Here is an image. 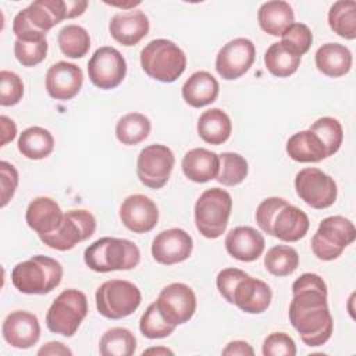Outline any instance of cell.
<instances>
[{"instance_id":"cell-1","label":"cell","mask_w":356,"mask_h":356,"mask_svg":"<svg viewBox=\"0 0 356 356\" xmlns=\"http://www.w3.org/2000/svg\"><path fill=\"white\" fill-rule=\"evenodd\" d=\"M327 285L314 273H305L292 284L289 321L307 346H321L332 335V316L327 302Z\"/></svg>"},{"instance_id":"cell-2","label":"cell","mask_w":356,"mask_h":356,"mask_svg":"<svg viewBox=\"0 0 356 356\" xmlns=\"http://www.w3.org/2000/svg\"><path fill=\"white\" fill-rule=\"evenodd\" d=\"M85 264L96 273L135 268L140 261V250L129 239L103 236L85 249Z\"/></svg>"},{"instance_id":"cell-3","label":"cell","mask_w":356,"mask_h":356,"mask_svg":"<svg viewBox=\"0 0 356 356\" xmlns=\"http://www.w3.org/2000/svg\"><path fill=\"white\" fill-rule=\"evenodd\" d=\"M63 278V266L53 257L36 254L15 264L11 282L22 293L46 295L56 289Z\"/></svg>"},{"instance_id":"cell-4","label":"cell","mask_w":356,"mask_h":356,"mask_svg":"<svg viewBox=\"0 0 356 356\" xmlns=\"http://www.w3.org/2000/svg\"><path fill=\"white\" fill-rule=\"evenodd\" d=\"M63 19H67L65 0H36L17 13L13 32L19 40H42Z\"/></svg>"},{"instance_id":"cell-5","label":"cell","mask_w":356,"mask_h":356,"mask_svg":"<svg viewBox=\"0 0 356 356\" xmlns=\"http://www.w3.org/2000/svg\"><path fill=\"white\" fill-rule=\"evenodd\" d=\"M140 65L147 76L163 83L177 81L186 68L182 49L168 39H154L140 51Z\"/></svg>"},{"instance_id":"cell-6","label":"cell","mask_w":356,"mask_h":356,"mask_svg":"<svg viewBox=\"0 0 356 356\" xmlns=\"http://www.w3.org/2000/svg\"><path fill=\"white\" fill-rule=\"evenodd\" d=\"M232 210L231 195L221 188L206 189L195 203V224L207 239L220 238L228 225Z\"/></svg>"},{"instance_id":"cell-7","label":"cell","mask_w":356,"mask_h":356,"mask_svg":"<svg viewBox=\"0 0 356 356\" xmlns=\"http://www.w3.org/2000/svg\"><path fill=\"white\" fill-rule=\"evenodd\" d=\"M88 314L86 295L78 289H64L46 313L47 328L63 337H72Z\"/></svg>"},{"instance_id":"cell-8","label":"cell","mask_w":356,"mask_h":356,"mask_svg":"<svg viewBox=\"0 0 356 356\" xmlns=\"http://www.w3.org/2000/svg\"><path fill=\"white\" fill-rule=\"evenodd\" d=\"M139 288L127 280L104 281L96 291L97 312L110 320H120L131 316L140 305Z\"/></svg>"},{"instance_id":"cell-9","label":"cell","mask_w":356,"mask_h":356,"mask_svg":"<svg viewBox=\"0 0 356 356\" xmlns=\"http://www.w3.org/2000/svg\"><path fill=\"white\" fill-rule=\"evenodd\" d=\"M356 229L353 222L343 216L325 217L312 238V250L323 261H331L353 243Z\"/></svg>"},{"instance_id":"cell-10","label":"cell","mask_w":356,"mask_h":356,"mask_svg":"<svg viewBox=\"0 0 356 356\" xmlns=\"http://www.w3.org/2000/svg\"><path fill=\"white\" fill-rule=\"evenodd\" d=\"M96 231V218L88 210H70L64 213L61 224L50 234L40 235V241L51 249L65 252L79 242L89 239Z\"/></svg>"},{"instance_id":"cell-11","label":"cell","mask_w":356,"mask_h":356,"mask_svg":"<svg viewBox=\"0 0 356 356\" xmlns=\"http://www.w3.org/2000/svg\"><path fill=\"white\" fill-rule=\"evenodd\" d=\"M174 164L175 157L171 149L165 145L153 143L139 152L136 159V175L145 186L160 189L168 182Z\"/></svg>"},{"instance_id":"cell-12","label":"cell","mask_w":356,"mask_h":356,"mask_svg":"<svg viewBox=\"0 0 356 356\" xmlns=\"http://www.w3.org/2000/svg\"><path fill=\"white\" fill-rule=\"evenodd\" d=\"M298 196L313 209H327L337 200L338 189L334 178L316 167H306L295 177Z\"/></svg>"},{"instance_id":"cell-13","label":"cell","mask_w":356,"mask_h":356,"mask_svg":"<svg viewBox=\"0 0 356 356\" xmlns=\"http://www.w3.org/2000/svg\"><path fill=\"white\" fill-rule=\"evenodd\" d=\"M88 75L96 88L114 89L127 75V61L115 47L102 46L88 61Z\"/></svg>"},{"instance_id":"cell-14","label":"cell","mask_w":356,"mask_h":356,"mask_svg":"<svg viewBox=\"0 0 356 356\" xmlns=\"http://www.w3.org/2000/svg\"><path fill=\"white\" fill-rule=\"evenodd\" d=\"M156 306L163 318L177 327L193 317L196 312V295L189 285L172 282L161 289Z\"/></svg>"},{"instance_id":"cell-15","label":"cell","mask_w":356,"mask_h":356,"mask_svg":"<svg viewBox=\"0 0 356 356\" xmlns=\"http://www.w3.org/2000/svg\"><path fill=\"white\" fill-rule=\"evenodd\" d=\"M256 57V47L250 39L235 38L224 44L216 57V71L227 81H234L249 71Z\"/></svg>"},{"instance_id":"cell-16","label":"cell","mask_w":356,"mask_h":356,"mask_svg":"<svg viewBox=\"0 0 356 356\" xmlns=\"http://www.w3.org/2000/svg\"><path fill=\"white\" fill-rule=\"evenodd\" d=\"M193 249L192 236L181 228H170L157 234L152 242L153 259L165 266L185 261Z\"/></svg>"},{"instance_id":"cell-17","label":"cell","mask_w":356,"mask_h":356,"mask_svg":"<svg viewBox=\"0 0 356 356\" xmlns=\"http://www.w3.org/2000/svg\"><path fill=\"white\" fill-rule=\"evenodd\" d=\"M121 222L135 234L152 231L159 221V209L156 203L140 193L129 195L120 206Z\"/></svg>"},{"instance_id":"cell-18","label":"cell","mask_w":356,"mask_h":356,"mask_svg":"<svg viewBox=\"0 0 356 356\" xmlns=\"http://www.w3.org/2000/svg\"><path fill=\"white\" fill-rule=\"evenodd\" d=\"M1 334L4 341L17 349H28L40 338L38 317L26 310H14L3 321Z\"/></svg>"},{"instance_id":"cell-19","label":"cell","mask_w":356,"mask_h":356,"mask_svg":"<svg viewBox=\"0 0 356 356\" xmlns=\"http://www.w3.org/2000/svg\"><path fill=\"white\" fill-rule=\"evenodd\" d=\"M44 83L50 97L63 102L71 100L82 88L83 72L74 63L58 61L47 70Z\"/></svg>"},{"instance_id":"cell-20","label":"cell","mask_w":356,"mask_h":356,"mask_svg":"<svg viewBox=\"0 0 356 356\" xmlns=\"http://www.w3.org/2000/svg\"><path fill=\"white\" fill-rule=\"evenodd\" d=\"M150 29L147 15L140 10H132L128 13H117L111 17L108 31L111 38L122 46L138 44Z\"/></svg>"},{"instance_id":"cell-21","label":"cell","mask_w":356,"mask_h":356,"mask_svg":"<svg viewBox=\"0 0 356 356\" xmlns=\"http://www.w3.org/2000/svg\"><path fill=\"white\" fill-rule=\"evenodd\" d=\"M264 236L253 227L241 225L232 228L225 236V249L239 261H254L264 252Z\"/></svg>"},{"instance_id":"cell-22","label":"cell","mask_w":356,"mask_h":356,"mask_svg":"<svg viewBox=\"0 0 356 356\" xmlns=\"http://www.w3.org/2000/svg\"><path fill=\"white\" fill-rule=\"evenodd\" d=\"M271 299V288L264 281L246 275L234 291L232 305H236L245 313L260 314L268 309Z\"/></svg>"},{"instance_id":"cell-23","label":"cell","mask_w":356,"mask_h":356,"mask_svg":"<svg viewBox=\"0 0 356 356\" xmlns=\"http://www.w3.org/2000/svg\"><path fill=\"white\" fill-rule=\"evenodd\" d=\"M64 213L58 203L47 196L35 197L26 207L25 221L39 236L53 232L61 224Z\"/></svg>"},{"instance_id":"cell-24","label":"cell","mask_w":356,"mask_h":356,"mask_svg":"<svg viewBox=\"0 0 356 356\" xmlns=\"http://www.w3.org/2000/svg\"><path fill=\"white\" fill-rule=\"evenodd\" d=\"M218 168V154L204 147H195L186 152L182 159V171L185 177L196 184H204L216 179Z\"/></svg>"},{"instance_id":"cell-25","label":"cell","mask_w":356,"mask_h":356,"mask_svg":"<svg viewBox=\"0 0 356 356\" xmlns=\"http://www.w3.org/2000/svg\"><path fill=\"white\" fill-rule=\"evenodd\" d=\"M310 227L307 214L293 204H285L275 216L273 222V235L284 242H296L302 239Z\"/></svg>"},{"instance_id":"cell-26","label":"cell","mask_w":356,"mask_h":356,"mask_svg":"<svg viewBox=\"0 0 356 356\" xmlns=\"http://www.w3.org/2000/svg\"><path fill=\"white\" fill-rule=\"evenodd\" d=\"M218 92V81L207 71L193 72L182 85V99L186 104L195 108H200L216 102Z\"/></svg>"},{"instance_id":"cell-27","label":"cell","mask_w":356,"mask_h":356,"mask_svg":"<svg viewBox=\"0 0 356 356\" xmlns=\"http://www.w3.org/2000/svg\"><path fill=\"white\" fill-rule=\"evenodd\" d=\"M314 60L317 70L330 78L343 76L352 68V53L341 43H325L320 46Z\"/></svg>"},{"instance_id":"cell-28","label":"cell","mask_w":356,"mask_h":356,"mask_svg":"<svg viewBox=\"0 0 356 356\" xmlns=\"http://www.w3.org/2000/svg\"><path fill=\"white\" fill-rule=\"evenodd\" d=\"M295 15L289 3L282 0L266 1L257 11V22L260 28L271 35L281 36L292 24Z\"/></svg>"},{"instance_id":"cell-29","label":"cell","mask_w":356,"mask_h":356,"mask_svg":"<svg viewBox=\"0 0 356 356\" xmlns=\"http://www.w3.org/2000/svg\"><path fill=\"white\" fill-rule=\"evenodd\" d=\"M286 153L298 163H318L327 157L323 142L310 129L293 134L286 142Z\"/></svg>"},{"instance_id":"cell-30","label":"cell","mask_w":356,"mask_h":356,"mask_svg":"<svg viewBox=\"0 0 356 356\" xmlns=\"http://www.w3.org/2000/svg\"><path fill=\"white\" fill-rule=\"evenodd\" d=\"M232 124L225 111L221 108L206 110L197 121L199 136L210 145H222L228 140Z\"/></svg>"},{"instance_id":"cell-31","label":"cell","mask_w":356,"mask_h":356,"mask_svg":"<svg viewBox=\"0 0 356 356\" xmlns=\"http://www.w3.org/2000/svg\"><path fill=\"white\" fill-rule=\"evenodd\" d=\"M22 156L31 160H42L50 156L54 149V138L50 131L42 127H29L22 131L17 142Z\"/></svg>"},{"instance_id":"cell-32","label":"cell","mask_w":356,"mask_h":356,"mask_svg":"<svg viewBox=\"0 0 356 356\" xmlns=\"http://www.w3.org/2000/svg\"><path fill=\"white\" fill-rule=\"evenodd\" d=\"M300 56L285 46L282 42L273 43L264 53V64L268 72L278 78H286L295 74L300 64Z\"/></svg>"},{"instance_id":"cell-33","label":"cell","mask_w":356,"mask_h":356,"mask_svg":"<svg viewBox=\"0 0 356 356\" xmlns=\"http://www.w3.org/2000/svg\"><path fill=\"white\" fill-rule=\"evenodd\" d=\"M328 25L341 38H356V3L353 0L335 1L328 11Z\"/></svg>"},{"instance_id":"cell-34","label":"cell","mask_w":356,"mask_h":356,"mask_svg":"<svg viewBox=\"0 0 356 356\" xmlns=\"http://www.w3.org/2000/svg\"><path fill=\"white\" fill-rule=\"evenodd\" d=\"M152 129L150 120L142 113H128L122 115L115 125L117 139L127 146L143 142Z\"/></svg>"},{"instance_id":"cell-35","label":"cell","mask_w":356,"mask_h":356,"mask_svg":"<svg viewBox=\"0 0 356 356\" xmlns=\"http://www.w3.org/2000/svg\"><path fill=\"white\" fill-rule=\"evenodd\" d=\"M135 349L136 338L124 327L107 330L99 342V352L103 356H131L134 355Z\"/></svg>"},{"instance_id":"cell-36","label":"cell","mask_w":356,"mask_h":356,"mask_svg":"<svg viewBox=\"0 0 356 356\" xmlns=\"http://www.w3.org/2000/svg\"><path fill=\"white\" fill-rule=\"evenodd\" d=\"M57 43L63 54L70 58H82L90 47V36L88 31L75 24L65 25L57 35Z\"/></svg>"},{"instance_id":"cell-37","label":"cell","mask_w":356,"mask_h":356,"mask_svg":"<svg viewBox=\"0 0 356 356\" xmlns=\"http://www.w3.org/2000/svg\"><path fill=\"white\" fill-rule=\"evenodd\" d=\"M299 266V254L289 245H275L264 256L266 270L275 277H286Z\"/></svg>"},{"instance_id":"cell-38","label":"cell","mask_w":356,"mask_h":356,"mask_svg":"<svg viewBox=\"0 0 356 356\" xmlns=\"http://www.w3.org/2000/svg\"><path fill=\"white\" fill-rule=\"evenodd\" d=\"M220 168L216 179L224 186L239 185L248 175V161L238 153L224 152L220 156Z\"/></svg>"},{"instance_id":"cell-39","label":"cell","mask_w":356,"mask_h":356,"mask_svg":"<svg viewBox=\"0 0 356 356\" xmlns=\"http://www.w3.org/2000/svg\"><path fill=\"white\" fill-rule=\"evenodd\" d=\"M309 129L323 142L327 157L335 154L339 150L343 140V129L338 120L332 117H321L316 120Z\"/></svg>"},{"instance_id":"cell-40","label":"cell","mask_w":356,"mask_h":356,"mask_svg":"<svg viewBox=\"0 0 356 356\" xmlns=\"http://www.w3.org/2000/svg\"><path fill=\"white\" fill-rule=\"evenodd\" d=\"M139 330L149 339H160L171 335L175 325L167 323L157 310L156 302L150 303L139 320Z\"/></svg>"},{"instance_id":"cell-41","label":"cell","mask_w":356,"mask_h":356,"mask_svg":"<svg viewBox=\"0 0 356 356\" xmlns=\"http://www.w3.org/2000/svg\"><path fill=\"white\" fill-rule=\"evenodd\" d=\"M47 40H19L14 42V56L24 67H35L40 64L47 54Z\"/></svg>"},{"instance_id":"cell-42","label":"cell","mask_w":356,"mask_h":356,"mask_svg":"<svg viewBox=\"0 0 356 356\" xmlns=\"http://www.w3.org/2000/svg\"><path fill=\"white\" fill-rule=\"evenodd\" d=\"M281 38H282L281 42L300 57L309 51L313 43V33L310 28L302 22H293L281 35Z\"/></svg>"},{"instance_id":"cell-43","label":"cell","mask_w":356,"mask_h":356,"mask_svg":"<svg viewBox=\"0 0 356 356\" xmlns=\"http://www.w3.org/2000/svg\"><path fill=\"white\" fill-rule=\"evenodd\" d=\"M24 96V83L19 75L13 71H0V104L4 107L14 106Z\"/></svg>"},{"instance_id":"cell-44","label":"cell","mask_w":356,"mask_h":356,"mask_svg":"<svg viewBox=\"0 0 356 356\" xmlns=\"http://www.w3.org/2000/svg\"><path fill=\"white\" fill-rule=\"evenodd\" d=\"M288 204V202L282 197H267L264 199L256 209V222L260 227V229L263 232H266L267 235H273V222L274 218L277 216V213L285 206Z\"/></svg>"},{"instance_id":"cell-45","label":"cell","mask_w":356,"mask_h":356,"mask_svg":"<svg viewBox=\"0 0 356 356\" xmlns=\"http://www.w3.org/2000/svg\"><path fill=\"white\" fill-rule=\"evenodd\" d=\"M261 352L264 356H295V341L285 332H271L263 342Z\"/></svg>"},{"instance_id":"cell-46","label":"cell","mask_w":356,"mask_h":356,"mask_svg":"<svg viewBox=\"0 0 356 356\" xmlns=\"http://www.w3.org/2000/svg\"><path fill=\"white\" fill-rule=\"evenodd\" d=\"M248 274L243 270L239 268H224L217 274V289L221 293V296L228 302V303H234V291L238 285V282L241 280H243Z\"/></svg>"},{"instance_id":"cell-47","label":"cell","mask_w":356,"mask_h":356,"mask_svg":"<svg viewBox=\"0 0 356 356\" xmlns=\"http://www.w3.org/2000/svg\"><path fill=\"white\" fill-rule=\"evenodd\" d=\"M18 186V171L13 164L3 160L0 161V206L6 207L7 203L13 199L15 189Z\"/></svg>"},{"instance_id":"cell-48","label":"cell","mask_w":356,"mask_h":356,"mask_svg":"<svg viewBox=\"0 0 356 356\" xmlns=\"http://www.w3.org/2000/svg\"><path fill=\"white\" fill-rule=\"evenodd\" d=\"M222 355H225V356H246V355L252 356V355H254V350L245 341H231L222 349Z\"/></svg>"},{"instance_id":"cell-49","label":"cell","mask_w":356,"mask_h":356,"mask_svg":"<svg viewBox=\"0 0 356 356\" xmlns=\"http://www.w3.org/2000/svg\"><path fill=\"white\" fill-rule=\"evenodd\" d=\"M0 125H1V143L0 146H6L8 142H11L17 135V125L15 122L8 118L7 115H0Z\"/></svg>"},{"instance_id":"cell-50","label":"cell","mask_w":356,"mask_h":356,"mask_svg":"<svg viewBox=\"0 0 356 356\" xmlns=\"http://www.w3.org/2000/svg\"><path fill=\"white\" fill-rule=\"evenodd\" d=\"M38 355L39 356H43V355H51V356H63V355H68L71 356L72 355V350L70 348H67L64 343L61 342H57V341H51V342H47L44 343L39 350H38Z\"/></svg>"},{"instance_id":"cell-51","label":"cell","mask_w":356,"mask_h":356,"mask_svg":"<svg viewBox=\"0 0 356 356\" xmlns=\"http://www.w3.org/2000/svg\"><path fill=\"white\" fill-rule=\"evenodd\" d=\"M88 7L86 0H65V13H67V19L79 17L85 13Z\"/></svg>"},{"instance_id":"cell-52","label":"cell","mask_w":356,"mask_h":356,"mask_svg":"<svg viewBox=\"0 0 356 356\" xmlns=\"http://www.w3.org/2000/svg\"><path fill=\"white\" fill-rule=\"evenodd\" d=\"M143 355H174L172 350L164 346H157V348H149L143 350Z\"/></svg>"}]
</instances>
